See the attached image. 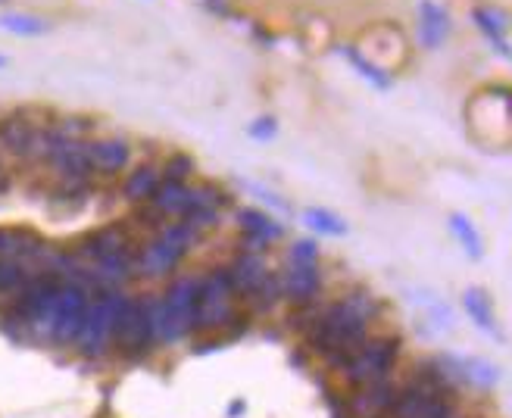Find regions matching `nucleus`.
<instances>
[{"label": "nucleus", "instance_id": "nucleus-35", "mask_svg": "<svg viewBox=\"0 0 512 418\" xmlns=\"http://www.w3.org/2000/svg\"><path fill=\"white\" fill-rule=\"evenodd\" d=\"M244 412V403H232V409H228V415H241Z\"/></svg>", "mask_w": 512, "mask_h": 418}, {"label": "nucleus", "instance_id": "nucleus-24", "mask_svg": "<svg viewBox=\"0 0 512 418\" xmlns=\"http://www.w3.org/2000/svg\"><path fill=\"white\" fill-rule=\"evenodd\" d=\"M463 309H466V316H469L484 334H497L494 303H491V294H488V291H481V287H466V291H463Z\"/></svg>", "mask_w": 512, "mask_h": 418}, {"label": "nucleus", "instance_id": "nucleus-15", "mask_svg": "<svg viewBox=\"0 0 512 418\" xmlns=\"http://www.w3.org/2000/svg\"><path fill=\"white\" fill-rule=\"evenodd\" d=\"M228 278H232V287L238 300H253L256 291L263 287L266 275H269V263H266V253H256V250H238L232 256V263L225 266Z\"/></svg>", "mask_w": 512, "mask_h": 418}, {"label": "nucleus", "instance_id": "nucleus-30", "mask_svg": "<svg viewBox=\"0 0 512 418\" xmlns=\"http://www.w3.org/2000/svg\"><path fill=\"white\" fill-rule=\"evenodd\" d=\"M459 369H463V384H478V387L497 384V365L484 359H459Z\"/></svg>", "mask_w": 512, "mask_h": 418}, {"label": "nucleus", "instance_id": "nucleus-3", "mask_svg": "<svg viewBox=\"0 0 512 418\" xmlns=\"http://www.w3.org/2000/svg\"><path fill=\"white\" fill-rule=\"evenodd\" d=\"M403 350V341L397 334H369L363 344H356L344 362V378L353 384V387H363V384H372V381H384L391 375L394 362Z\"/></svg>", "mask_w": 512, "mask_h": 418}, {"label": "nucleus", "instance_id": "nucleus-1", "mask_svg": "<svg viewBox=\"0 0 512 418\" xmlns=\"http://www.w3.org/2000/svg\"><path fill=\"white\" fill-rule=\"evenodd\" d=\"M381 316L384 303L369 287H350L347 294H341L338 300H331L316 312V319L306 325V341L331 365H341L344 356L372 334V325Z\"/></svg>", "mask_w": 512, "mask_h": 418}, {"label": "nucleus", "instance_id": "nucleus-29", "mask_svg": "<svg viewBox=\"0 0 512 418\" xmlns=\"http://www.w3.org/2000/svg\"><path fill=\"white\" fill-rule=\"evenodd\" d=\"M160 169H163V178H169V181H194L197 160H194L191 153L175 150V153H169L166 160L160 163Z\"/></svg>", "mask_w": 512, "mask_h": 418}, {"label": "nucleus", "instance_id": "nucleus-5", "mask_svg": "<svg viewBox=\"0 0 512 418\" xmlns=\"http://www.w3.org/2000/svg\"><path fill=\"white\" fill-rule=\"evenodd\" d=\"M509 88L506 85H491L484 88L481 94L472 97V103L466 107V119L472 125L475 138L481 141L484 128L488 122H494V147H506L509 144V125H512V116H509Z\"/></svg>", "mask_w": 512, "mask_h": 418}, {"label": "nucleus", "instance_id": "nucleus-20", "mask_svg": "<svg viewBox=\"0 0 512 418\" xmlns=\"http://www.w3.org/2000/svg\"><path fill=\"white\" fill-rule=\"evenodd\" d=\"M472 25L478 35L491 44V50L500 60H509V16L497 4H475L472 7Z\"/></svg>", "mask_w": 512, "mask_h": 418}, {"label": "nucleus", "instance_id": "nucleus-10", "mask_svg": "<svg viewBox=\"0 0 512 418\" xmlns=\"http://www.w3.org/2000/svg\"><path fill=\"white\" fill-rule=\"evenodd\" d=\"M235 222L241 228V250H256V253H269L275 241L285 238V225L272 219L266 209L256 206H238L235 209Z\"/></svg>", "mask_w": 512, "mask_h": 418}, {"label": "nucleus", "instance_id": "nucleus-2", "mask_svg": "<svg viewBox=\"0 0 512 418\" xmlns=\"http://www.w3.org/2000/svg\"><path fill=\"white\" fill-rule=\"evenodd\" d=\"M125 291H100L91 294L88 309H85V319L82 328L75 334V350L82 356H104L113 350V334H116V322H119V312L125 306Z\"/></svg>", "mask_w": 512, "mask_h": 418}, {"label": "nucleus", "instance_id": "nucleus-8", "mask_svg": "<svg viewBox=\"0 0 512 418\" xmlns=\"http://www.w3.org/2000/svg\"><path fill=\"white\" fill-rule=\"evenodd\" d=\"M41 119L44 113L32 107H19L0 116V156H4L7 163H25V153H29L32 135Z\"/></svg>", "mask_w": 512, "mask_h": 418}, {"label": "nucleus", "instance_id": "nucleus-7", "mask_svg": "<svg viewBox=\"0 0 512 418\" xmlns=\"http://www.w3.org/2000/svg\"><path fill=\"white\" fill-rule=\"evenodd\" d=\"M153 347V334H150V322L144 312V300L141 297H125V306L119 312L116 322V334H113V350L122 353L125 359H141L147 356Z\"/></svg>", "mask_w": 512, "mask_h": 418}, {"label": "nucleus", "instance_id": "nucleus-32", "mask_svg": "<svg viewBox=\"0 0 512 418\" xmlns=\"http://www.w3.org/2000/svg\"><path fill=\"white\" fill-rule=\"evenodd\" d=\"M200 238L207 231H213V228H219V222H222V209H194V213H188V216H182Z\"/></svg>", "mask_w": 512, "mask_h": 418}, {"label": "nucleus", "instance_id": "nucleus-13", "mask_svg": "<svg viewBox=\"0 0 512 418\" xmlns=\"http://www.w3.org/2000/svg\"><path fill=\"white\" fill-rule=\"evenodd\" d=\"M47 250V241L35 228L25 225H0V259H13L25 269H38L41 253Z\"/></svg>", "mask_w": 512, "mask_h": 418}, {"label": "nucleus", "instance_id": "nucleus-18", "mask_svg": "<svg viewBox=\"0 0 512 418\" xmlns=\"http://www.w3.org/2000/svg\"><path fill=\"white\" fill-rule=\"evenodd\" d=\"M197 294H200V275H178L163 291L166 309L188 328V334L197 328Z\"/></svg>", "mask_w": 512, "mask_h": 418}, {"label": "nucleus", "instance_id": "nucleus-4", "mask_svg": "<svg viewBox=\"0 0 512 418\" xmlns=\"http://www.w3.org/2000/svg\"><path fill=\"white\" fill-rule=\"evenodd\" d=\"M238 294L232 287L225 266L200 275V294H197V328L200 331H222L238 322Z\"/></svg>", "mask_w": 512, "mask_h": 418}, {"label": "nucleus", "instance_id": "nucleus-28", "mask_svg": "<svg viewBox=\"0 0 512 418\" xmlns=\"http://www.w3.org/2000/svg\"><path fill=\"white\" fill-rule=\"evenodd\" d=\"M303 225L316 234H328V238H344L347 234V222L331 213V209H322V206L303 209Z\"/></svg>", "mask_w": 512, "mask_h": 418}, {"label": "nucleus", "instance_id": "nucleus-33", "mask_svg": "<svg viewBox=\"0 0 512 418\" xmlns=\"http://www.w3.org/2000/svg\"><path fill=\"white\" fill-rule=\"evenodd\" d=\"M319 259H322V247L313 238H300L288 250V263H319Z\"/></svg>", "mask_w": 512, "mask_h": 418}, {"label": "nucleus", "instance_id": "nucleus-14", "mask_svg": "<svg viewBox=\"0 0 512 418\" xmlns=\"http://www.w3.org/2000/svg\"><path fill=\"white\" fill-rule=\"evenodd\" d=\"M132 247H138V241L125 222H113V225H104L97 231H88L85 238H79L72 244V250L82 259H88V263H94V259H100V256L119 253V250H132Z\"/></svg>", "mask_w": 512, "mask_h": 418}, {"label": "nucleus", "instance_id": "nucleus-36", "mask_svg": "<svg viewBox=\"0 0 512 418\" xmlns=\"http://www.w3.org/2000/svg\"><path fill=\"white\" fill-rule=\"evenodd\" d=\"M0 69H7V57H0Z\"/></svg>", "mask_w": 512, "mask_h": 418}, {"label": "nucleus", "instance_id": "nucleus-16", "mask_svg": "<svg viewBox=\"0 0 512 418\" xmlns=\"http://www.w3.org/2000/svg\"><path fill=\"white\" fill-rule=\"evenodd\" d=\"M44 166L50 169L54 181L94 178L91 163H88V141H82V138H66V141H60V147L50 153V160Z\"/></svg>", "mask_w": 512, "mask_h": 418}, {"label": "nucleus", "instance_id": "nucleus-31", "mask_svg": "<svg viewBox=\"0 0 512 418\" xmlns=\"http://www.w3.org/2000/svg\"><path fill=\"white\" fill-rule=\"evenodd\" d=\"M32 269H25L22 263H13V259H0V297H13L19 287L29 281Z\"/></svg>", "mask_w": 512, "mask_h": 418}, {"label": "nucleus", "instance_id": "nucleus-12", "mask_svg": "<svg viewBox=\"0 0 512 418\" xmlns=\"http://www.w3.org/2000/svg\"><path fill=\"white\" fill-rule=\"evenodd\" d=\"M88 163L94 178H116L132 163V144L119 135H94L88 138Z\"/></svg>", "mask_w": 512, "mask_h": 418}, {"label": "nucleus", "instance_id": "nucleus-11", "mask_svg": "<svg viewBox=\"0 0 512 418\" xmlns=\"http://www.w3.org/2000/svg\"><path fill=\"white\" fill-rule=\"evenodd\" d=\"M281 278V300H288L291 306H310L322 294V266L319 263H288L285 272H278Z\"/></svg>", "mask_w": 512, "mask_h": 418}, {"label": "nucleus", "instance_id": "nucleus-17", "mask_svg": "<svg viewBox=\"0 0 512 418\" xmlns=\"http://www.w3.org/2000/svg\"><path fill=\"white\" fill-rule=\"evenodd\" d=\"M450 32H453V22H450L447 7H441L438 0H419V7H416V41L422 44V50H428V54L441 50L447 44Z\"/></svg>", "mask_w": 512, "mask_h": 418}, {"label": "nucleus", "instance_id": "nucleus-27", "mask_svg": "<svg viewBox=\"0 0 512 418\" xmlns=\"http://www.w3.org/2000/svg\"><path fill=\"white\" fill-rule=\"evenodd\" d=\"M447 222H450V234L456 238V244L463 247L472 259H481V256H484V241H481V234H478L475 222H472L466 213H453Z\"/></svg>", "mask_w": 512, "mask_h": 418}, {"label": "nucleus", "instance_id": "nucleus-19", "mask_svg": "<svg viewBox=\"0 0 512 418\" xmlns=\"http://www.w3.org/2000/svg\"><path fill=\"white\" fill-rule=\"evenodd\" d=\"M391 415L394 418H450V400H441V397L428 394V390L409 384V387L397 390Z\"/></svg>", "mask_w": 512, "mask_h": 418}, {"label": "nucleus", "instance_id": "nucleus-21", "mask_svg": "<svg viewBox=\"0 0 512 418\" xmlns=\"http://www.w3.org/2000/svg\"><path fill=\"white\" fill-rule=\"evenodd\" d=\"M141 300H144V312H147V322H150L153 344H157V347H169V344L185 341L188 328L166 309L163 294H150V297H141Z\"/></svg>", "mask_w": 512, "mask_h": 418}, {"label": "nucleus", "instance_id": "nucleus-22", "mask_svg": "<svg viewBox=\"0 0 512 418\" xmlns=\"http://www.w3.org/2000/svg\"><path fill=\"white\" fill-rule=\"evenodd\" d=\"M394 397H397V390L388 384V378L363 384V387H356V394L350 400V415L353 418H384L394 406Z\"/></svg>", "mask_w": 512, "mask_h": 418}, {"label": "nucleus", "instance_id": "nucleus-34", "mask_svg": "<svg viewBox=\"0 0 512 418\" xmlns=\"http://www.w3.org/2000/svg\"><path fill=\"white\" fill-rule=\"evenodd\" d=\"M247 135H250L253 141H260V144L272 141V138L278 135V122H275V116H260V119H253V122L247 125Z\"/></svg>", "mask_w": 512, "mask_h": 418}, {"label": "nucleus", "instance_id": "nucleus-26", "mask_svg": "<svg viewBox=\"0 0 512 418\" xmlns=\"http://www.w3.org/2000/svg\"><path fill=\"white\" fill-rule=\"evenodd\" d=\"M0 29L10 35H19V38H38V35L50 32V22L41 16H32V13L7 10V13H0Z\"/></svg>", "mask_w": 512, "mask_h": 418}, {"label": "nucleus", "instance_id": "nucleus-25", "mask_svg": "<svg viewBox=\"0 0 512 418\" xmlns=\"http://www.w3.org/2000/svg\"><path fill=\"white\" fill-rule=\"evenodd\" d=\"M341 57L350 63L353 72H360L375 91H391V88H394V75H391V72H384V69H378L375 63H369L353 44H344V47H341Z\"/></svg>", "mask_w": 512, "mask_h": 418}, {"label": "nucleus", "instance_id": "nucleus-9", "mask_svg": "<svg viewBox=\"0 0 512 418\" xmlns=\"http://www.w3.org/2000/svg\"><path fill=\"white\" fill-rule=\"evenodd\" d=\"M185 256L188 253L172 247L169 241H163L160 234L153 231L144 244H138V253H135V278L163 281V278H169L178 266L185 263Z\"/></svg>", "mask_w": 512, "mask_h": 418}, {"label": "nucleus", "instance_id": "nucleus-23", "mask_svg": "<svg viewBox=\"0 0 512 418\" xmlns=\"http://www.w3.org/2000/svg\"><path fill=\"white\" fill-rule=\"evenodd\" d=\"M160 181H163L160 163H141L135 169H128V175L122 178V200L132 206H141L153 197V191L160 188Z\"/></svg>", "mask_w": 512, "mask_h": 418}, {"label": "nucleus", "instance_id": "nucleus-6", "mask_svg": "<svg viewBox=\"0 0 512 418\" xmlns=\"http://www.w3.org/2000/svg\"><path fill=\"white\" fill-rule=\"evenodd\" d=\"M360 54L375 63L378 69L397 75L406 63H409V38L403 35L400 25H375L366 35H360V41L353 44Z\"/></svg>", "mask_w": 512, "mask_h": 418}]
</instances>
